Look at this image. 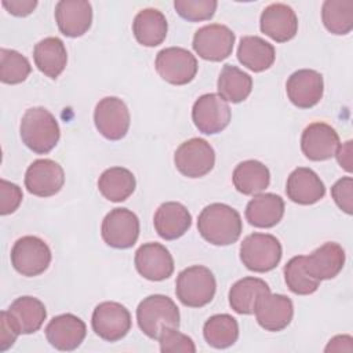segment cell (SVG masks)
<instances>
[{
  "instance_id": "1",
  "label": "cell",
  "mask_w": 353,
  "mask_h": 353,
  "mask_svg": "<svg viewBox=\"0 0 353 353\" xmlns=\"http://www.w3.org/2000/svg\"><path fill=\"white\" fill-rule=\"evenodd\" d=\"M197 229L210 244L229 245L239 240L243 232V222L233 207L223 203H212L199 214Z\"/></svg>"
},
{
  "instance_id": "2",
  "label": "cell",
  "mask_w": 353,
  "mask_h": 353,
  "mask_svg": "<svg viewBox=\"0 0 353 353\" xmlns=\"http://www.w3.org/2000/svg\"><path fill=\"white\" fill-rule=\"evenodd\" d=\"M19 134L26 148L37 154H46L58 143L61 130L51 112H48L46 108L36 106L23 113Z\"/></svg>"
},
{
  "instance_id": "3",
  "label": "cell",
  "mask_w": 353,
  "mask_h": 353,
  "mask_svg": "<svg viewBox=\"0 0 353 353\" xmlns=\"http://www.w3.org/2000/svg\"><path fill=\"white\" fill-rule=\"evenodd\" d=\"M179 309L175 302L161 294H154L143 298L137 307V321L141 331L157 339L160 332L167 327H179Z\"/></svg>"
},
{
  "instance_id": "4",
  "label": "cell",
  "mask_w": 353,
  "mask_h": 353,
  "mask_svg": "<svg viewBox=\"0 0 353 353\" xmlns=\"http://www.w3.org/2000/svg\"><path fill=\"white\" fill-rule=\"evenodd\" d=\"M216 291V280L212 272L201 265L183 269L175 283V294L179 302L188 307H201L210 303Z\"/></svg>"
},
{
  "instance_id": "5",
  "label": "cell",
  "mask_w": 353,
  "mask_h": 353,
  "mask_svg": "<svg viewBox=\"0 0 353 353\" xmlns=\"http://www.w3.org/2000/svg\"><path fill=\"white\" fill-rule=\"evenodd\" d=\"M281 255L279 239L269 233H251L240 244V261L251 272L273 270L280 263Z\"/></svg>"
},
{
  "instance_id": "6",
  "label": "cell",
  "mask_w": 353,
  "mask_h": 353,
  "mask_svg": "<svg viewBox=\"0 0 353 353\" xmlns=\"http://www.w3.org/2000/svg\"><path fill=\"white\" fill-rule=\"evenodd\" d=\"M11 265L22 276L34 277L44 273L51 262V250L36 236L18 239L11 248Z\"/></svg>"
},
{
  "instance_id": "7",
  "label": "cell",
  "mask_w": 353,
  "mask_h": 353,
  "mask_svg": "<svg viewBox=\"0 0 353 353\" xmlns=\"http://www.w3.org/2000/svg\"><path fill=\"white\" fill-rule=\"evenodd\" d=\"M154 68L164 81L185 85L196 77L199 65L190 51L182 47H168L157 52Z\"/></svg>"
},
{
  "instance_id": "8",
  "label": "cell",
  "mask_w": 353,
  "mask_h": 353,
  "mask_svg": "<svg viewBox=\"0 0 353 353\" xmlns=\"http://www.w3.org/2000/svg\"><path fill=\"white\" fill-rule=\"evenodd\" d=\"M176 170L188 178H201L215 165V152L203 138H190L179 145L174 154Z\"/></svg>"
},
{
  "instance_id": "9",
  "label": "cell",
  "mask_w": 353,
  "mask_h": 353,
  "mask_svg": "<svg viewBox=\"0 0 353 353\" xmlns=\"http://www.w3.org/2000/svg\"><path fill=\"white\" fill-rule=\"evenodd\" d=\"M131 314L125 306L119 302H101L95 306L91 317L94 332L108 342L123 339L131 330Z\"/></svg>"
},
{
  "instance_id": "10",
  "label": "cell",
  "mask_w": 353,
  "mask_h": 353,
  "mask_svg": "<svg viewBox=\"0 0 353 353\" xmlns=\"http://www.w3.org/2000/svg\"><path fill=\"white\" fill-rule=\"evenodd\" d=\"M101 234L112 248H131L139 236V219L128 208H113L102 221Z\"/></svg>"
},
{
  "instance_id": "11",
  "label": "cell",
  "mask_w": 353,
  "mask_h": 353,
  "mask_svg": "<svg viewBox=\"0 0 353 353\" xmlns=\"http://www.w3.org/2000/svg\"><path fill=\"white\" fill-rule=\"evenodd\" d=\"M234 40V33L226 25L210 23L196 30L192 46L200 58L221 62L232 54Z\"/></svg>"
},
{
  "instance_id": "12",
  "label": "cell",
  "mask_w": 353,
  "mask_h": 353,
  "mask_svg": "<svg viewBox=\"0 0 353 353\" xmlns=\"http://www.w3.org/2000/svg\"><path fill=\"white\" fill-rule=\"evenodd\" d=\"M130 110L117 97L102 98L94 110V123L102 137L109 141L124 138L130 128Z\"/></svg>"
},
{
  "instance_id": "13",
  "label": "cell",
  "mask_w": 353,
  "mask_h": 353,
  "mask_svg": "<svg viewBox=\"0 0 353 353\" xmlns=\"http://www.w3.org/2000/svg\"><path fill=\"white\" fill-rule=\"evenodd\" d=\"M230 108L218 94H204L196 99L192 108V120L196 128L205 134L214 135L225 130L230 123Z\"/></svg>"
},
{
  "instance_id": "14",
  "label": "cell",
  "mask_w": 353,
  "mask_h": 353,
  "mask_svg": "<svg viewBox=\"0 0 353 353\" xmlns=\"http://www.w3.org/2000/svg\"><path fill=\"white\" fill-rule=\"evenodd\" d=\"M65 183L63 168L51 159L34 160L25 172V188L37 197L57 194Z\"/></svg>"
},
{
  "instance_id": "15",
  "label": "cell",
  "mask_w": 353,
  "mask_h": 353,
  "mask_svg": "<svg viewBox=\"0 0 353 353\" xmlns=\"http://www.w3.org/2000/svg\"><path fill=\"white\" fill-rule=\"evenodd\" d=\"M137 272L150 281H163L174 273V259L160 243L142 244L134 258Z\"/></svg>"
},
{
  "instance_id": "16",
  "label": "cell",
  "mask_w": 353,
  "mask_h": 353,
  "mask_svg": "<svg viewBox=\"0 0 353 353\" xmlns=\"http://www.w3.org/2000/svg\"><path fill=\"white\" fill-rule=\"evenodd\" d=\"M285 91L288 99L296 108H313L323 98V76L313 69H299L288 77L285 83Z\"/></svg>"
},
{
  "instance_id": "17",
  "label": "cell",
  "mask_w": 353,
  "mask_h": 353,
  "mask_svg": "<svg viewBox=\"0 0 353 353\" xmlns=\"http://www.w3.org/2000/svg\"><path fill=\"white\" fill-rule=\"evenodd\" d=\"M87 335L85 323L72 314L63 313L50 320L46 327V338L50 345L62 352L77 349Z\"/></svg>"
},
{
  "instance_id": "18",
  "label": "cell",
  "mask_w": 353,
  "mask_h": 353,
  "mask_svg": "<svg viewBox=\"0 0 353 353\" xmlns=\"http://www.w3.org/2000/svg\"><path fill=\"white\" fill-rule=\"evenodd\" d=\"M339 146V135L327 123L316 121L309 124L301 137V149L306 159L324 161L331 159Z\"/></svg>"
},
{
  "instance_id": "19",
  "label": "cell",
  "mask_w": 353,
  "mask_h": 353,
  "mask_svg": "<svg viewBox=\"0 0 353 353\" xmlns=\"http://www.w3.org/2000/svg\"><path fill=\"white\" fill-rule=\"evenodd\" d=\"M258 324L270 332H279L287 328L294 316L292 301L281 294H266L255 306Z\"/></svg>"
},
{
  "instance_id": "20",
  "label": "cell",
  "mask_w": 353,
  "mask_h": 353,
  "mask_svg": "<svg viewBox=\"0 0 353 353\" xmlns=\"http://www.w3.org/2000/svg\"><path fill=\"white\" fill-rule=\"evenodd\" d=\"M261 32L277 43H285L298 32V17L295 11L283 3L269 4L261 14Z\"/></svg>"
},
{
  "instance_id": "21",
  "label": "cell",
  "mask_w": 353,
  "mask_h": 353,
  "mask_svg": "<svg viewBox=\"0 0 353 353\" xmlns=\"http://www.w3.org/2000/svg\"><path fill=\"white\" fill-rule=\"evenodd\" d=\"M58 29L66 37H80L92 23V7L85 0H61L55 6Z\"/></svg>"
},
{
  "instance_id": "22",
  "label": "cell",
  "mask_w": 353,
  "mask_h": 353,
  "mask_svg": "<svg viewBox=\"0 0 353 353\" xmlns=\"http://www.w3.org/2000/svg\"><path fill=\"white\" fill-rule=\"evenodd\" d=\"M285 193L291 201L310 205L324 197L325 186L312 168L298 167L288 175Z\"/></svg>"
},
{
  "instance_id": "23",
  "label": "cell",
  "mask_w": 353,
  "mask_h": 353,
  "mask_svg": "<svg viewBox=\"0 0 353 353\" xmlns=\"http://www.w3.org/2000/svg\"><path fill=\"white\" fill-rule=\"evenodd\" d=\"M345 250L334 241L324 243L310 255L305 256V268L317 280H330L339 274L345 265Z\"/></svg>"
},
{
  "instance_id": "24",
  "label": "cell",
  "mask_w": 353,
  "mask_h": 353,
  "mask_svg": "<svg viewBox=\"0 0 353 353\" xmlns=\"http://www.w3.org/2000/svg\"><path fill=\"white\" fill-rule=\"evenodd\" d=\"M153 225L161 239L176 240L189 230L192 215L183 204L178 201H167L156 210Z\"/></svg>"
},
{
  "instance_id": "25",
  "label": "cell",
  "mask_w": 353,
  "mask_h": 353,
  "mask_svg": "<svg viewBox=\"0 0 353 353\" xmlns=\"http://www.w3.org/2000/svg\"><path fill=\"white\" fill-rule=\"evenodd\" d=\"M284 215V200L274 193H258L245 207V218L255 228H273Z\"/></svg>"
},
{
  "instance_id": "26",
  "label": "cell",
  "mask_w": 353,
  "mask_h": 353,
  "mask_svg": "<svg viewBox=\"0 0 353 353\" xmlns=\"http://www.w3.org/2000/svg\"><path fill=\"white\" fill-rule=\"evenodd\" d=\"M270 292L268 283L258 277H243L229 290V305L239 314H252L258 301Z\"/></svg>"
},
{
  "instance_id": "27",
  "label": "cell",
  "mask_w": 353,
  "mask_h": 353,
  "mask_svg": "<svg viewBox=\"0 0 353 353\" xmlns=\"http://www.w3.org/2000/svg\"><path fill=\"white\" fill-rule=\"evenodd\" d=\"M168 23L164 14L156 8L141 10L132 22V33L137 41L145 47L161 44L167 36Z\"/></svg>"
},
{
  "instance_id": "28",
  "label": "cell",
  "mask_w": 353,
  "mask_h": 353,
  "mask_svg": "<svg viewBox=\"0 0 353 353\" xmlns=\"http://www.w3.org/2000/svg\"><path fill=\"white\" fill-rule=\"evenodd\" d=\"M19 334H33L43 325L47 310L44 303L34 296H19L7 309Z\"/></svg>"
},
{
  "instance_id": "29",
  "label": "cell",
  "mask_w": 353,
  "mask_h": 353,
  "mask_svg": "<svg viewBox=\"0 0 353 353\" xmlns=\"http://www.w3.org/2000/svg\"><path fill=\"white\" fill-rule=\"evenodd\" d=\"M33 59L41 73L50 79H57L68 63V52L63 41L58 37L40 40L34 46Z\"/></svg>"
},
{
  "instance_id": "30",
  "label": "cell",
  "mask_w": 353,
  "mask_h": 353,
  "mask_svg": "<svg viewBox=\"0 0 353 353\" xmlns=\"http://www.w3.org/2000/svg\"><path fill=\"white\" fill-rule=\"evenodd\" d=\"M237 59L252 72H263L273 65L276 50L259 36H244L237 48Z\"/></svg>"
},
{
  "instance_id": "31",
  "label": "cell",
  "mask_w": 353,
  "mask_h": 353,
  "mask_svg": "<svg viewBox=\"0 0 353 353\" xmlns=\"http://www.w3.org/2000/svg\"><path fill=\"white\" fill-rule=\"evenodd\" d=\"M232 181L237 192L254 196L263 192L270 183L269 168L258 160H244L233 170Z\"/></svg>"
},
{
  "instance_id": "32",
  "label": "cell",
  "mask_w": 353,
  "mask_h": 353,
  "mask_svg": "<svg viewBox=\"0 0 353 353\" xmlns=\"http://www.w3.org/2000/svg\"><path fill=\"white\" fill-rule=\"evenodd\" d=\"M137 181L134 174L124 167H110L98 179V190L113 203L127 200L135 190Z\"/></svg>"
},
{
  "instance_id": "33",
  "label": "cell",
  "mask_w": 353,
  "mask_h": 353,
  "mask_svg": "<svg viewBox=\"0 0 353 353\" xmlns=\"http://www.w3.org/2000/svg\"><path fill=\"white\" fill-rule=\"evenodd\" d=\"M218 95L232 103H240L248 98L252 90V79L237 66L225 65L218 77Z\"/></svg>"
},
{
  "instance_id": "34",
  "label": "cell",
  "mask_w": 353,
  "mask_h": 353,
  "mask_svg": "<svg viewBox=\"0 0 353 353\" xmlns=\"http://www.w3.org/2000/svg\"><path fill=\"white\" fill-rule=\"evenodd\" d=\"M205 342L215 349H226L236 343L239 338L237 320L226 313L211 316L203 327Z\"/></svg>"
},
{
  "instance_id": "35",
  "label": "cell",
  "mask_w": 353,
  "mask_h": 353,
  "mask_svg": "<svg viewBox=\"0 0 353 353\" xmlns=\"http://www.w3.org/2000/svg\"><path fill=\"white\" fill-rule=\"evenodd\" d=\"M321 19L332 34H347L353 29V0H325L321 7Z\"/></svg>"
},
{
  "instance_id": "36",
  "label": "cell",
  "mask_w": 353,
  "mask_h": 353,
  "mask_svg": "<svg viewBox=\"0 0 353 353\" xmlns=\"http://www.w3.org/2000/svg\"><path fill=\"white\" fill-rule=\"evenodd\" d=\"M284 280L288 290L296 295L313 294L320 285V280L307 273L305 268V255L292 256L285 263Z\"/></svg>"
},
{
  "instance_id": "37",
  "label": "cell",
  "mask_w": 353,
  "mask_h": 353,
  "mask_svg": "<svg viewBox=\"0 0 353 353\" xmlns=\"http://www.w3.org/2000/svg\"><path fill=\"white\" fill-rule=\"evenodd\" d=\"M32 66L26 57L15 50H0V80L4 84H19L28 79Z\"/></svg>"
},
{
  "instance_id": "38",
  "label": "cell",
  "mask_w": 353,
  "mask_h": 353,
  "mask_svg": "<svg viewBox=\"0 0 353 353\" xmlns=\"http://www.w3.org/2000/svg\"><path fill=\"white\" fill-rule=\"evenodd\" d=\"M218 3L215 0H175L174 8L176 14L189 21L199 22L211 19L216 11Z\"/></svg>"
},
{
  "instance_id": "39",
  "label": "cell",
  "mask_w": 353,
  "mask_h": 353,
  "mask_svg": "<svg viewBox=\"0 0 353 353\" xmlns=\"http://www.w3.org/2000/svg\"><path fill=\"white\" fill-rule=\"evenodd\" d=\"M161 353H194L196 346L190 336L178 331V328L167 327L164 328L159 338Z\"/></svg>"
},
{
  "instance_id": "40",
  "label": "cell",
  "mask_w": 353,
  "mask_h": 353,
  "mask_svg": "<svg viewBox=\"0 0 353 353\" xmlns=\"http://www.w3.org/2000/svg\"><path fill=\"white\" fill-rule=\"evenodd\" d=\"M331 196L335 204L347 215L353 212V178L343 176L331 188Z\"/></svg>"
},
{
  "instance_id": "41",
  "label": "cell",
  "mask_w": 353,
  "mask_h": 353,
  "mask_svg": "<svg viewBox=\"0 0 353 353\" xmlns=\"http://www.w3.org/2000/svg\"><path fill=\"white\" fill-rule=\"evenodd\" d=\"M22 190L18 185L6 179L0 181V214L8 215L18 210L22 203Z\"/></svg>"
},
{
  "instance_id": "42",
  "label": "cell",
  "mask_w": 353,
  "mask_h": 353,
  "mask_svg": "<svg viewBox=\"0 0 353 353\" xmlns=\"http://www.w3.org/2000/svg\"><path fill=\"white\" fill-rule=\"evenodd\" d=\"M19 331L7 310L0 313V352L8 350L17 341Z\"/></svg>"
},
{
  "instance_id": "43",
  "label": "cell",
  "mask_w": 353,
  "mask_h": 353,
  "mask_svg": "<svg viewBox=\"0 0 353 353\" xmlns=\"http://www.w3.org/2000/svg\"><path fill=\"white\" fill-rule=\"evenodd\" d=\"M3 7L15 17H26L33 12V10L37 6L36 0H4Z\"/></svg>"
},
{
  "instance_id": "44",
  "label": "cell",
  "mask_w": 353,
  "mask_h": 353,
  "mask_svg": "<svg viewBox=\"0 0 353 353\" xmlns=\"http://www.w3.org/2000/svg\"><path fill=\"white\" fill-rule=\"evenodd\" d=\"M353 142L352 141H346L345 143H339V146L336 148V152H335V157L339 163V165L347 171V172H352L353 170Z\"/></svg>"
},
{
  "instance_id": "45",
  "label": "cell",
  "mask_w": 353,
  "mask_h": 353,
  "mask_svg": "<svg viewBox=\"0 0 353 353\" xmlns=\"http://www.w3.org/2000/svg\"><path fill=\"white\" fill-rule=\"evenodd\" d=\"M353 339L349 335H336L330 339L328 345L325 346V352H352Z\"/></svg>"
}]
</instances>
